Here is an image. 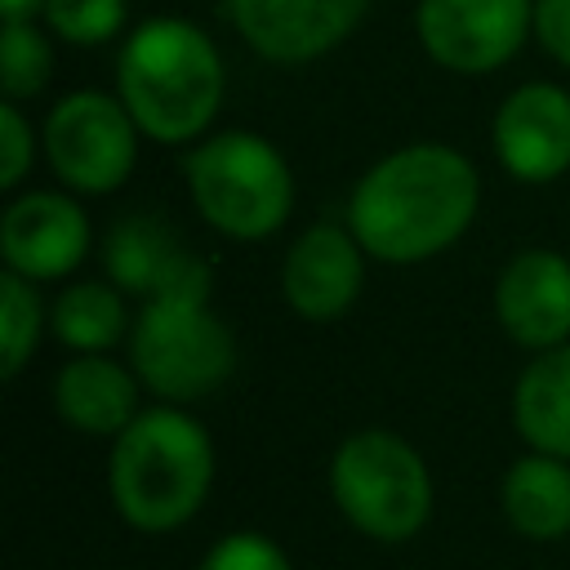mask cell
I'll list each match as a JSON object with an SVG mask.
<instances>
[{"instance_id": "23", "label": "cell", "mask_w": 570, "mask_h": 570, "mask_svg": "<svg viewBox=\"0 0 570 570\" xmlns=\"http://www.w3.org/2000/svg\"><path fill=\"white\" fill-rule=\"evenodd\" d=\"M0 151H4L0 156V187L13 191L27 178L31 160H36V134H31L27 116H22V107L9 102V98L0 107Z\"/></svg>"}, {"instance_id": "12", "label": "cell", "mask_w": 570, "mask_h": 570, "mask_svg": "<svg viewBox=\"0 0 570 570\" xmlns=\"http://www.w3.org/2000/svg\"><path fill=\"white\" fill-rule=\"evenodd\" d=\"M365 249L343 223H312L281 263V294L303 321H338L365 285Z\"/></svg>"}, {"instance_id": "13", "label": "cell", "mask_w": 570, "mask_h": 570, "mask_svg": "<svg viewBox=\"0 0 570 570\" xmlns=\"http://www.w3.org/2000/svg\"><path fill=\"white\" fill-rule=\"evenodd\" d=\"M494 321L525 352L570 343V258L557 249H521L494 281Z\"/></svg>"}, {"instance_id": "20", "label": "cell", "mask_w": 570, "mask_h": 570, "mask_svg": "<svg viewBox=\"0 0 570 570\" xmlns=\"http://www.w3.org/2000/svg\"><path fill=\"white\" fill-rule=\"evenodd\" d=\"M53 76V49L49 36L36 22H4L0 36V89L9 102L36 98Z\"/></svg>"}, {"instance_id": "5", "label": "cell", "mask_w": 570, "mask_h": 570, "mask_svg": "<svg viewBox=\"0 0 570 570\" xmlns=\"http://www.w3.org/2000/svg\"><path fill=\"white\" fill-rule=\"evenodd\" d=\"M187 196L214 232L263 240L281 232L294 209V174L263 134L223 129L187 151Z\"/></svg>"}, {"instance_id": "2", "label": "cell", "mask_w": 570, "mask_h": 570, "mask_svg": "<svg viewBox=\"0 0 570 570\" xmlns=\"http://www.w3.org/2000/svg\"><path fill=\"white\" fill-rule=\"evenodd\" d=\"M223 53L187 18H147L120 45L116 94L151 142H200L223 107Z\"/></svg>"}, {"instance_id": "15", "label": "cell", "mask_w": 570, "mask_h": 570, "mask_svg": "<svg viewBox=\"0 0 570 570\" xmlns=\"http://www.w3.org/2000/svg\"><path fill=\"white\" fill-rule=\"evenodd\" d=\"M138 387L142 379L134 374V365H120L107 352H76L53 374V410L67 428L116 441L142 414Z\"/></svg>"}, {"instance_id": "6", "label": "cell", "mask_w": 570, "mask_h": 570, "mask_svg": "<svg viewBox=\"0 0 570 570\" xmlns=\"http://www.w3.org/2000/svg\"><path fill=\"white\" fill-rule=\"evenodd\" d=\"M330 494L343 521L374 543H410L432 521V472L392 428H361L338 441Z\"/></svg>"}, {"instance_id": "8", "label": "cell", "mask_w": 570, "mask_h": 570, "mask_svg": "<svg viewBox=\"0 0 570 570\" xmlns=\"http://www.w3.org/2000/svg\"><path fill=\"white\" fill-rule=\"evenodd\" d=\"M534 31V0H419L414 36L423 53L459 76L499 71Z\"/></svg>"}, {"instance_id": "1", "label": "cell", "mask_w": 570, "mask_h": 570, "mask_svg": "<svg viewBox=\"0 0 570 570\" xmlns=\"http://www.w3.org/2000/svg\"><path fill=\"white\" fill-rule=\"evenodd\" d=\"M481 209L476 165L445 142H410L361 174L347 227L361 249L392 267L445 254Z\"/></svg>"}, {"instance_id": "11", "label": "cell", "mask_w": 570, "mask_h": 570, "mask_svg": "<svg viewBox=\"0 0 570 570\" xmlns=\"http://www.w3.org/2000/svg\"><path fill=\"white\" fill-rule=\"evenodd\" d=\"M490 142L517 183H557L570 169V94L552 80L517 85L494 111Z\"/></svg>"}, {"instance_id": "16", "label": "cell", "mask_w": 570, "mask_h": 570, "mask_svg": "<svg viewBox=\"0 0 570 570\" xmlns=\"http://www.w3.org/2000/svg\"><path fill=\"white\" fill-rule=\"evenodd\" d=\"M499 508L521 539L552 543L570 534V459L557 454H521L508 463L499 481Z\"/></svg>"}, {"instance_id": "9", "label": "cell", "mask_w": 570, "mask_h": 570, "mask_svg": "<svg viewBox=\"0 0 570 570\" xmlns=\"http://www.w3.org/2000/svg\"><path fill=\"white\" fill-rule=\"evenodd\" d=\"M227 13L258 58L298 67L338 49L370 13V0H227Z\"/></svg>"}, {"instance_id": "10", "label": "cell", "mask_w": 570, "mask_h": 570, "mask_svg": "<svg viewBox=\"0 0 570 570\" xmlns=\"http://www.w3.org/2000/svg\"><path fill=\"white\" fill-rule=\"evenodd\" d=\"M89 218L67 191H22L0 214L4 272L27 281H62L89 254Z\"/></svg>"}, {"instance_id": "25", "label": "cell", "mask_w": 570, "mask_h": 570, "mask_svg": "<svg viewBox=\"0 0 570 570\" xmlns=\"http://www.w3.org/2000/svg\"><path fill=\"white\" fill-rule=\"evenodd\" d=\"M45 4L49 0H0V13H4V22H36L45 13Z\"/></svg>"}, {"instance_id": "17", "label": "cell", "mask_w": 570, "mask_h": 570, "mask_svg": "<svg viewBox=\"0 0 570 570\" xmlns=\"http://www.w3.org/2000/svg\"><path fill=\"white\" fill-rule=\"evenodd\" d=\"M512 428L530 450L570 459V343L534 352L517 374Z\"/></svg>"}, {"instance_id": "21", "label": "cell", "mask_w": 570, "mask_h": 570, "mask_svg": "<svg viewBox=\"0 0 570 570\" xmlns=\"http://www.w3.org/2000/svg\"><path fill=\"white\" fill-rule=\"evenodd\" d=\"M125 0H49L45 4V27L76 45V49H94V45H107L125 31Z\"/></svg>"}, {"instance_id": "3", "label": "cell", "mask_w": 570, "mask_h": 570, "mask_svg": "<svg viewBox=\"0 0 570 570\" xmlns=\"http://www.w3.org/2000/svg\"><path fill=\"white\" fill-rule=\"evenodd\" d=\"M214 485V441L183 405L142 410L107 459V490L129 530L169 534L187 525Z\"/></svg>"}, {"instance_id": "7", "label": "cell", "mask_w": 570, "mask_h": 570, "mask_svg": "<svg viewBox=\"0 0 570 570\" xmlns=\"http://www.w3.org/2000/svg\"><path fill=\"white\" fill-rule=\"evenodd\" d=\"M138 125L120 94L102 89H76L62 94L40 129L45 160L53 178L80 196H107L125 187L138 160Z\"/></svg>"}, {"instance_id": "19", "label": "cell", "mask_w": 570, "mask_h": 570, "mask_svg": "<svg viewBox=\"0 0 570 570\" xmlns=\"http://www.w3.org/2000/svg\"><path fill=\"white\" fill-rule=\"evenodd\" d=\"M40 330H45V307H40L36 281L4 272L0 276V374L4 379L22 374V365L40 343Z\"/></svg>"}, {"instance_id": "24", "label": "cell", "mask_w": 570, "mask_h": 570, "mask_svg": "<svg viewBox=\"0 0 570 570\" xmlns=\"http://www.w3.org/2000/svg\"><path fill=\"white\" fill-rule=\"evenodd\" d=\"M534 36L561 67H570V0H534Z\"/></svg>"}, {"instance_id": "22", "label": "cell", "mask_w": 570, "mask_h": 570, "mask_svg": "<svg viewBox=\"0 0 570 570\" xmlns=\"http://www.w3.org/2000/svg\"><path fill=\"white\" fill-rule=\"evenodd\" d=\"M196 570H294V566L276 539L258 530H232L200 557Z\"/></svg>"}, {"instance_id": "14", "label": "cell", "mask_w": 570, "mask_h": 570, "mask_svg": "<svg viewBox=\"0 0 570 570\" xmlns=\"http://www.w3.org/2000/svg\"><path fill=\"white\" fill-rule=\"evenodd\" d=\"M102 263L111 285L125 294H138L142 303L183 285H214L209 263L196 258L160 214H142V209L111 223Z\"/></svg>"}, {"instance_id": "4", "label": "cell", "mask_w": 570, "mask_h": 570, "mask_svg": "<svg viewBox=\"0 0 570 570\" xmlns=\"http://www.w3.org/2000/svg\"><path fill=\"white\" fill-rule=\"evenodd\" d=\"M129 365L165 405L214 396L236 370V334L209 307V285L147 298L129 325Z\"/></svg>"}, {"instance_id": "18", "label": "cell", "mask_w": 570, "mask_h": 570, "mask_svg": "<svg viewBox=\"0 0 570 570\" xmlns=\"http://www.w3.org/2000/svg\"><path fill=\"white\" fill-rule=\"evenodd\" d=\"M129 325L134 316L125 312L120 289L102 281H76L49 307V330L71 352H111L120 338H129Z\"/></svg>"}]
</instances>
